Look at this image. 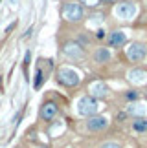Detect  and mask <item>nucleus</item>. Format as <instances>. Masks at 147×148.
Returning <instances> with one entry per match:
<instances>
[{
	"instance_id": "nucleus-11",
	"label": "nucleus",
	"mask_w": 147,
	"mask_h": 148,
	"mask_svg": "<svg viewBox=\"0 0 147 148\" xmlns=\"http://www.w3.org/2000/svg\"><path fill=\"white\" fill-rule=\"evenodd\" d=\"M94 60L98 62V64H105V62H109L110 60V51L107 49V48H98L94 51Z\"/></svg>"
},
{
	"instance_id": "nucleus-3",
	"label": "nucleus",
	"mask_w": 147,
	"mask_h": 148,
	"mask_svg": "<svg viewBox=\"0 0 147 148\" xmlns=\"http://www.w3.org/2000/svg\"><path fill=\"white\" fill-rule=\"evenodd\" d=\"M57 81L63 84V86H68V88H74L77 86L79 82H81V77H79V73L76 70H72V68H59L57 71Z\"/></svg>"
},
{
	"instance_id": "nucleus-2",
	"label": "nucleus",
	"mask_w": 147,
	"mask_h": 148,
	"mask_svg": "<svg viewBox=\"0 0 147 148\" xmlns=\"http://www.w3.org/2000/svg\"><path fill=\"white\" fill-rule=\"evenodd\" d=\"M98 110H99L98 99L90 97V95L81 97V99L77 101V113H79V115H83V117H92V115L98 113Z\"/></svg>"
},
{
	"instance_id": "nucleus-17",
	"label": "nucleus",
	"mask_w": 147,
	"mask_h": 148,
	"mask_svg": "<svg viewBox=\"0 0 147 148\" xmlns=\"http://www.w3.org/2000/svg\"><path fill=\"white\" fill-rule=\"evenodd\" d=\"M81 4H87V5H90V8H94V5H98V4H101V0H79Z\"/></svg>"
},
{
	"instance_id": "nucleus-6",
	"label": "nucleus",
	"mask_w": 147,
	"mask_h": 148,
	"mask_svg": "<svg viewBox=\"0 0 147 148\" xmlns=\"http://www.w3.org/2000/svg\"><path fill=\"white\" fill-rule=\"evenodd\" d=\"M63 53L66 57H70V59H83L85 57V48L79 44L77 40H74V42H66L64 46H63Z\"/></svg>"
},
{
	"instance_id": "nucleus-18",
	"label": "nucleus",
	"mask_w": 147,
	"mask_h": 148,
	"mask_svg": "<svg viewBox=\"0 0 147 148\" xmlns=\"http://www.w3.org/2000/svg\"><path fill=\"white\" fill-rule=\"evenodd\" d=\"M101 148H121L118 143H112V141H109V143H103L101 145Z\"/></svg>"
},
{
	"instance_id": "nucleus-8",
	"label": "nucleus",
	"mask_w": 147,
	"mask_h": 148,
	"mask_svg": "<svg viewBox=\"0 0 147 148\" xmlns=\"http://www.w3.org/2000/svg\"><path fill=\"white\" fill-rule=\"evenodd\" d=\"M116 15L120 18H132L136 15V5L131 4V2H121L116 5Z\"/></svg>"
},
{
	"instance_id": "nucleus-9",
	"label": "nucleus",
	"mask_w": 147,
	"mask_h": 148,
	"mask_svg": "<svg viewBox=\"0 0 147 148\" xmlns=\"http://www.w3.org/2000/svg\"><path fill=\"white\" fill-rule=\"evenodd\" d=\"M107 42H109V46H110V48H121L123 44L127 42V35H125L123 31L116 29V31L109 33V37H107Z\"/></svg>"
},
{
	"instance_id": "nucleus-14",
	"label": "nucleus",
	"mask_w": 147,
	"mask_h": 148,
	"mask_svg": "<svg viewBox=\"0 0 147 148\" xmlns=\"http://www.w3.org/2000/svg\"><path fill=\"white\" fill-rule=\"evenodd\" d=\"M46 79V71L42 70V64L39 62V66H37V71H35V82H33V88L35 90H39L41 88V84H42V81Z\"/></svg>"
},
{
	"instance_id": "nucleus-15",
	"label": "nucleus",
	"mask_w": 147,
	"mask_h": 148,
	"mask_svg": "<svg viewBox=\"0 0 147 148\" xmlns=\"http://www.w3.org/2000/svg\"><path fill=\"white\" fill-rule=\"evenodd\" d=\"M134 132H147V117H136L132 121Z\"/></svg>"
},
{
	"instance_id": "nucleus-20",
	"label": "nucleus",
	"mask_w": 147,
	"mask_h": 148,
	"mask_svg": "<svg viewBox=\"0 0 147 148\" xmlns=\"http://www.w3.org/2000/svg\"><path fill=\"white\" fill-rule=\"evenodd\" d=\"M103 4H116V0H101Z\"/></svg>"
},
{
	"instance_id": "nucleus-4",
	"label": "nucleus",
	"mask_w": 147,
	"mask_h": 148,
	"mask_svg": "<svg viewBox=\"0 0 147 148\" xmlns=\"http://www.w3.org/2000/svg\"><path fill=\"white\" fill-rule=\"evenodd\" d=\"M57 113H59V106L55 104L53 101H46L44 104L41 106V112H39V115H41L42 121H53L55 117H57Z\"/></svg>"
},
{
	"instance_id": "nucleus-19",
	"label": "nucleus",
	"mask_w": 147,
	"mask_h": 148,
	"mask_svg": "<svg viewBox=\"0 0 147 148\" xmlns=\"http://www.w3.org/2000/svg\"><path fill=\"white\" fill-rule=\"evenodd\" d=\"M96 37H98V38H103V37H105V31H103V29H99L98 33H96Z\"/></svg>"
},
{
	"instance_id": "nucleus-16",
	"label": "nucleus",
	"mask_w": 147,
	"mask_h": 148,
	"mask_svg": "<svg viewBox=\"0 0 147 148\" xmlns=\"http://www.w3.org/2000/svg\"><path fill=\"white\" fill-rule=\"evenodd\" d=\"M125 97H127L129 101H138V99H140V93H138V92H127Z\"/></svg>"
},
{
	"instance_id": "nucleus-12",
	"label": "nucleus",
	"mask_w": 147,
	"mask_h": 148,
	"mask_svg": "<svg viewBox=\"0 0 147 148\" xmlns=\"http://www.w3.org/2000/svg\"><path fill=\"white\" fill-rule=\"evenodd\" d=\"M127 112L134 113L136 117H145L147 115V104H145V102H142V104H140V102H134V104H131L127 108Z\"/></svg>"
},
{
	"instance_id": "nucleus-7",
	"label": "nucleus",
	"mask_w": 147,
	"mask_h": 148,
	"mask_svg": "<svg viewBox=\"0 0 147 148\" xmlns=\"http://www.w3.org/2000/svg\"><path fill=\"white\" fill-rule=\"evenodd\" d=\"M107 126H109V119L105 115H92V117L87 119V128L90 132H101Z\"/></svg>"
},
{
	"instance_id": "nucleus-5",
	"label": "nucleus",
	"mask_w": 147,
	"mask_h": 148,
	"mask_svg": "<svg viewBox=\"0 0 147 148\" xmlns=\"http://www.w3.org/2000/svg\"><path fill=\"white\" fill-rule=\"evenodd\" d=\"M145 55H147V49L142 42H132L131 46L127 48V57L131 59L132 62H140V60H144L145 59Z\"/></svg>"
},
{
	"instance_id": "nucleus-10",
	"label": "nucleus",
	"mask_w": 147,
	"mask_h": 148,
	"mask_svg": "<svg viewBox=\"0 0 147 148\" xmlns=\"http://www.w3.org/2000/svg\"><path fill=\"white\" fill-rule=\"evenodd\" d=\"M90 97H94V99H101V97H107V93H109V88H107V84L105 82H92L90 84Z\"/></svg>"
},
{
	"instance_id": "nucleus-1",
	"label": "nucleus",
	"mask_w": 147,
	"mask_h": 148,
	"mask_svg": "<svg viewBox=\"0 0 147 148\" xmlns=\"http://www.w3.org/2000/svg\"><path fill=\"white\" fill-rule=\"evenodd\" d=\"M61 15L64 16L68 22H79L85 16L83 11V4L77 2V0H72V2H64L63 9H61Z\"/></svg>"
},
{
	"instance_id": "nucleus-13",
	"label": "nucleus",
	"mask_w": 147,
	"mask_h": 148,
	"mask_svg": "<svg viewBox=\"0 0 147 148\" xmlns=\"http://www.w3.org/2000/svg\"><path fill=\"white\" fill-rule=\"evenodd\" d=\"M129 81L134 84H144V82H147V73L144 70H132L129 73Z\"/></svg>"
}]
</instances>
